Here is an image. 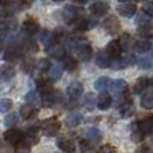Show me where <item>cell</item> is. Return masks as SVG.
I'll return each instance as SVG.
<instances>
[{"mask_svg":"<svg viewBox=\"0 0 153 153\" xmlns=\"http://www.w3.org/2000/svg\"><path fill=\"white\" fill-rule=\"evenodd\" d=\"M81 15H83V10L76 5H66L63 10V18L69 24H73L75 20L81 19Z\"/></svg>","mask_w":153,"mask_h":153,"instance_id":"6da1fadb","label":"cell"},{"mask_svg":"<svg viewBox=\"0 0 153 153\" xmlns=\"http://www.w3.org/2000/svg\"><path fill=\"white\" fill-rule=\"evenodd\" d=\"M59 130H61V122L56 118L46 120V121L43 122V132H45V134L48 136V137L56 136L59 133Z\"/></svg>","mask_w":153,"mask_h":153,"instance_id":"7a4b0ae2","label":"cell"},{"mask_svg":"<svg viewBox=\"0 0 153 153\" xmlns=\"http://www.w3.org/2000/svg\"><path fill=\"white\" fill-rule=\"evenodd\" d=\"M23 138H24V134L18 129L10 128V129L4 133V140L7 141L10 145H19V144L23 141Z\"/></svg>","mask_w":153,"mask_h":153,"instance_id":"3957f363","label":"cell"},{"mask_svg":"<svg viewBox=\"0 0 153 153\" xmlns=\"http://www.w3.org/2000/svg\"><path fill=\"white\" fill-rule=\"evenodd\" d=\"M75 48H76V54H78L79 59H81L82 62H87L91 59L93 51H91V47H90L89 43H86V42L78 43V45L75 46Z\"/></svg>","mask_w":153,"mask_h":153,"instance_id":"277c9868","label":"cell"},{"mask_svg":"<svg viewBox=\"0 0 153 153\" xmlns=\"http://www.w3.org/2000/svg\"><path fill=\"white\" fill-rule=\"evenodd\" d=\"M102 26L110 35H116L117 32L120 31V28H121V24H120L118 19L114 18V16H109V18H106L105 20H103Z\"/></svg>","mask_w":153,"mask_h":153,"instance_id":"5b68a950","label":"cell"},{"mask_svg":"<svg viewBox=\"0 0 153 153\" xmlns=\"http://www.w3.org/2000/svg\"><path fill=\"white\" fill-rule=\"evenodd\" d=\"M83 136L86 140H89L91 144H95V143H100L102 140V132L97 128H86L83 130Z\"/></svg>","mask_w":153,"mask_h":153,"instance_id":"8992f818","label":"cell"},{"mask_svg":"<svg viewBox=\"0 0 153 153\" xmlns=\"http://www.w3.org/2000/svg\"><path fill=\"white\" fill-rule=\"evenodd\" d=\"M39 40H40V43H42L46 48H50L53 45H55L56 36H55V34H54V32L48 31V30H45V31L40 32Z\"/></svg>","mask_w":153,"mask_h":153,"instance_id":"52a82bcc","label":"cell"},{"mask_svg":"<svg viewBox=\"0 0 153 153\" xmlns=\"http://www.w3.org/2000/svg\"><path fill=\"white\" fill-rule=\"evenodd\" d=\"M109 87H110V90H111L113 94L120 95V94H122V93L126 91L128 83L124 81V79H114V81H110Z\"/></svg>","mask_w":153,"mask_h":153,"instance_id":"ba28073f","label":"cell"},{"mask_svg":"<svg viewBox=\"0 0 153 153\" xmlns=\"http://www.w3.org/2000/svg\"><path fill=\"white\" fill-rule=\"evenodd\" d=\"M22 51H23V46H13V47H10L4 54V59L10 62H15L18 61L22 56Z\"/></svg>","mask_w":153,"mask_h":153,"instance_id":"9c48e42d","label":"cell"},{"mask_svg":"<svg viewBox=\"0 0 153 153\" xmlns=\"http://www.w3.org/2000/svg\"><path fill=\"white\" fill-rule=\"evenodd\" d=\"M82 93H83V85L79 81H73L71 83H69V86H67V94L71 98L81 97Z\"/></svg>","mask_w":153,"mask_h":153,"instance_id":"30bf717a","label":"cell"},{"mask_svg":"<svg viewBox=\"0 0 153 153\" xmlns=\"http://www.w3.org/2000/svg\"><path fill=\"white\" fill-rule=\"evenodd\" d=\"M90 11L95 16H103L109 12V4L103 1H97L93 5H90Z\"/></svg>","mask_w":153,"mask_h":153,"instance_id":"8fae6325","label":"cell"},{"mask_svg":"<svg viewBox=\"0 0 153 153\" xmlns=\"http://www.w3.org/2000/svg\"><path fill=\"white\" fill-rule=\"evenodd\" d=\"M95 63L98 67L101 69H106V67H110L111 63V56L109 55L106 51H100L97 54V58H95Z\"/></svg>","mask_w":153,"mask_h":153,"instance_id":"7c38bea8","label":"cell"},{"mask_svg":"<svg viewBox=\"0 0 153 153\" xmlns=\"http://www.w3.org/2000/svg\"><path fill=\"white\" fill-rule=\"evenodd\" d=\"M111 97L108 94V93L103 90V91H101V94H100V97H98V100H97V106H98V109L100 110H106V109H109L110 108V105H111Z\"/></svg>","mask_w":153,"mask_h":153,"instance_id":"4fadbf2b","label":"cell"},{"mask_svg":"<svg viewBox=\"0 0 153 153\" xmlns=\"http://www.w3.org/2000/svg\"><path fill=\"white\" fill-rule=\"evenodd\" d=\"M117 11H118L120 15L125 16V18H130L136 13V5L133 3H124V4L118 5Z\"/></svg>","mask_w":153,"mask_h":153,"instance_id":"5bb4252c","label":"cell"},{"mask_svg":"<svg viewBox=\"0 0 153 153\" xmlns=\"http://www.w3.org/2000/svg\"><path fill=\"white\" fill-rule=\"evenodd\" d=\"M121 46H120V42L118 40H111V42L108 43L106 46V53L111 56V58H117V56L121 55Z\"/></svg>","mask_w":153,"mask_h":153,"instance_id":"9a60e30c","label":"cell"},{"mask_svg":"<svg viewBox=\"0 0 153 153\" xmlns=\"http://www.w3.org/2000/svg\"><path fill=\"white\" fill-rule=\"evenodd\" d=\"M133 59H134L133 56H128V58H120V56H117V58H114V62L110 63V67H113L114 70H122L124 67L129 66L133 62Z\"/></svg>","mask_w":153,"mask_h":153,"instance_id":"2e32d148","label":"cell"},{"mask_svg":"<svg viewBox=\"0 0 153 153\" xmlns=\"http://www.w3.org/2000/svg\"><path fill=\"white\" fill-rule=\"evenodd\" d=\"M82 121H83V116H82L81 113H78V111H73V113H70L69 116L66 117V125L69 128L78 126Z\"/></svg>","mask_w":153,"mask_h":153,"instance_id":"e0dca14e","label":"cell"},{"mask_svg":"<svg viewBox=\"0 0 153 153\" xmlns=\"http://www.w3.org/2000/svg\"><path fill=\"white\" fill-rule=\"evenodd\" d=\"M16 74V70L12 66H8V65H3L0 66V79L1 81H10L12 79Z\"/></svg>","mask_w":153,"mask_h":153,"instance_id":"ac0fdd59","label":"cell"},{"mask_svg":"<svg viewBox=\"0 0 153 153\" xmlns=\"http://www.w3.org/2000/svg\"><path fill=\"white\" fill-rule=\"evenodd\" d=\"M148 86H149V79L146 76H140L136 81L134 86H133V93L134 94H141L143 91H145Z\"/></svg>","mask_w":153,"mask_h":153,"instance_id":"d6986e66","label":"cell"},{"mask_svg":"<svg viewBox=\"0 0 153 153\" xmlns=\"http://www.w3.org/2000/svg\"><path fill=\"white\" fill-rule=\"evenodd\" d=\"M23 30L28 35H34L39 31V23L36 20H34V19H27L23 23Z\"/></svg>","mask_w":153,"mask_h":153,"instance_id":"ffe728a7","label":"cell"},{"mask_svg":"<svg viewBox=\"0 0 153 153\" xmlns=\"http://www.w3.org/2000/svg\"><path fill=\"white\" fill-rule=\"evenodd\" d=\"M136 113V106L133 105L132 102H125L124 105H122V108L120 109V116L122 117V118H129V117H132L133 114Z\"/></svg>","mask_w":153,"mask_h":153,"instance_id":"44dd1931","label":"cell"},{"mask_svg":"<svg viewBox=\"0 0 153 153\" xmlns=\"http://www.w3.org/2000/svg\"><path fill=\"white\" fill-rule=\"evenodd\" d=\"M48 71V75H50L51 79H61L62 75H63V66H61V65H51L50 69L47 70Z\"/></svg>","mask_w":153,"mask_h":153,"instance_id":"7402d4cb","label":"cell"},{"mask_svg":"<svg viewBox=\"0 0 153 153\" xmlns=\"http://www.w3.org/2000/svg\"><path fill=\"white\" fill-rule=\"evenodd\" d=\"M138 126L141 128L144 134H149V132H151L153 128V116L145 117V118H143L141 121H138Z\"/></svg>","mask_w":153,"mask_h":153,"instance_id":"603a6c76","label":"cell"},{"mask_svg":"<svg viewBox=\"0 0 153 153\" xmlns=\"http://www.w3.org/2000/svg\"><path fill=\"white\" fill-rule=\"evenodd\" d=\"M137 34H138V36L144 38V39H153V24L140 26Z\"/></svg>","mask_w":153,"mask_h":153,"instance_id":"cb8c5ba5","label":"cell"},{"mask_svg":"<svg viewBox=\"0 0 153 153\" xmlns=\"http://www.w3.org/2000/svg\"><path fill=\"white\" fill-rule=\"evenodd\" d=\"M47 51L50 53V55L53 56V58H56V59H62L65 55H66V48L62 47V46L53 45L50 48H47Z\"/></svg>","mask_w":153,"mask_h":153,"instance_id":"d4e9b609","label":"cell"},{"mask_svg":"<svg viewBox=\"0 0 153 153\" xmlns=\"http://www.w3.org/2000/svg\"><path fill=\"white\" fill-rule=\"evenodd\" d=\"M26 138H27V144H30V145L36 144L38 140H39V129H38V128H30V129L27 130Z\"/></svg>","mask_w":153,"mask_h":153,"instance_id":"484cf974","label":"cell"},{"mask_svg":"<svg viewBox=\"0 0 153 153\" xmlns=\"http://www.w3.org/2000/svg\"><path fill=\"white\" fill-rule=\"evenodd\" d=\"M144 137H145V134L141 130V128L138 126V122H134L132 125V140L134 143H140V141L144 140Z\"/></svg>","mask_w":153,"mask_h":153,"instance_id":"4316f807","label":"cell"},{"mask_svg":"<svg viewBox=\"0 0 153 153\" xmlns=\"http://www.w3.org/2000/svg\"><path fill=\"white\" fill-rule=\"evenodd\" d=\"M133 47H134L136 53H141V54H143V53H146V51L151 50L152 45H151V42H149V40L143 39V40H138V42H136L134 45H133Z\"/></svg>","mask_w":153,"mask_h":153,"instance_id":"83f0119b","label":"cell"},{"mask_svg":"<svg viewBox=\"0 0 153 153\" xmlns=\"http://www.w3.org/2000/svg\"><path fill=\"white\" fill-rule=\"evenodd\" d=\"M109 83H110V78L109 76H100L94 82V87L98 91H103V90H106L109 87Z\"/></svg>","mask_w":153,"mask_h":153,"instance_id":"f1b7e54d","label":"cell"},{"mask_svg":"<svg viewBox=\"0 0 153 153\" xmlns=\"http://www.w3.org/2000/svg\"><path fill=\"white\" fill-rule=\"evenodd\" d=\"M141 106L146 110L153 109V91H149L141 97Z\"/></svg>","mask_w":153,"mask_h":153,"instance_id":"f546056e","label":"cell"},{"mask_svg":"<svg viewBox=\"0 0 153 153\" xmlns=\"http://www.w3.org/2000/svg\"><path fill=\"white\" fill-rule=\"evenodd\" d=\"M58 148L61 149V151L67 152V153L75 151V148H74V145H73V143H71L70 140H67V138H62V140H58Z\"/></svg>","mask_w":153,"mask_h":153,"instance_id":"4dcf8cb0","label":"cell"},{"mask_svg":"<svg viewBox=\"0 0 153 153\" xmlns=\"http://www.w3.org/2000/svg\"><path fill=\"white\" fill-rule=\"evenodd\" d=\"M35 113H36V111H35V109L32 108V105H31V103H28V102L20 108L22 117H23V118H26V120H28V118H31L32 116H35Z\"/></svg>","mask_w":153,"mask_h":153,"instance_id":"1f68e13d","label":"cell"},{"mask_svg":"<svg viewBox=\"0 0 153 153\" xmlns=\"http://www.w3.org/2000/svg\"><path fill=\"white\" fill-rule=\"evenodd\" d=\"M118 42H120V46H121L122 50H129L133 46V39L129 34H122Z\"/></svg>","mask_w":153,"mask_h":153,"instance_id":"d6a6232c","label":"cell"},{"mask_svg":"<svg viewBox=\"0 0 153 153\" xmlns=\"http://www.w3.org/2000/svg\"><path fill=\"white\" fill-rule=\"evenodd\" d=\"M136 65H137L138 69L141 70H151L153 67V59L151 58H138L136 61Z\"/></svg>","mask_w":153,"mask_h":153,"instance_id":"836d02e7","label":"cell"},{"mask_svg":"<svg viewBox=\"0 0 153 153\" xmlns=\"http://www.w3.org/2000/svg\"><path fill=\"white\" fill-rule=\"evenodd\" d=\"M62 59H63V67L66 70H69V71H74V70H76L78 63H76V61L74 58H71V56H69V58L63 56Z\"/></svg>","mask_w":153,"mask_h":153,"instance_id":"e575fe53","label":"cell"},{"mask_svg":"<svg viewBox=\"0 0 153 153\" xmlns=\"http://www.w3.org/2000/svg\"><path fill=\"white\" fill-rule=\"evenodd\" d=\"M18 120H19L18 113H10V114H7V117L4 118V126L5 128H12L13 125L18 124Z\"/></svg>","mask_w":153,"mask_h":153,"instance_id":"d590c367","label":"cell"},{"mask_svg":"<svg viewBox=\"0 0 153 153\" xmlns=\"http://www.w3.org/2000/svg\"><path fill=\"white\" fill-rule=\"evenodd\" d=\"M12 108V101L10 98H0V113H7Z\"/></svg>","mask_w":153,"mask_h":153,"instance_id":"8d00e7d4","label":"cell"},{"mask_svg":"<svg viewBox=\"0 0 153 153\" xmlns=\"http://www.w3.org/2000/svg\"><path fill=\"white\" fill-rule=\"evenodd\" d=\"M24 100H26V102L31 103V105H38L39 103V95L36 94V91H28L26 95H24Z\"/></svg>","mask_w":153,"mask_h":153,"instance_id":"74e56055","label":"cell"},{"mask_svg":"<svg viewBox=\"0 0 153 153\" xmlns=\"http://www.w3.org/2000/svg\"><path fill=\"white\" fill-rule=\"evenodd\" d=\"M136 23H137L138 26H146V24H152L151 16L146 15L145 12L140 13V15L137 16V19H136Z\"/></svg>","mask_w":153,"mask_h":153,"instance_id":"f35d334b","label":"cell"},{"mask_svg":"<svg viewBox=\"0 0 153 153\" xmlns=\"http://www.w3.org/2000/svg\"><path fill=\"white\" fill-rule=\"evenodd\" d=\"M82 106L86 109H89V110H91L93 106H94V97H93L91 94H87L83 97V100H82Z\"/></svg>","mask_w":153,"mask_h":153,"instance_id":"ab89813d","label":"cell"},{"mask_svg":"<svg viewBox=\"0 0 153 153\" xmlns=\"http://www.w3.org/2000/svg\"><path fill=\"white\" fill-rule=\"evenodd\" d=\"M50 61L48 59H46V58H43V59H40L39 61V63H38V70H39L40 73H45V71H47L48 69H50Z\"/></svg>","mask_w":153,"mask_h":153,"instance_id":"60d3db41","label":"cell"},{"mask_svg":"<svg viewBox=\"0 0 153 153\" xmlns=\"http://www.w3.org/2000/svg\"><path fill=\"white\" fill-rule=\"evenodd\" d=\"M143 11L146 13V15H149L151 18H153V1H148L144 4L143 7Z\"/></svg>","mask_w":153,"mask_h":153,"instance_id":"b9f144b4","label":"cell"},{"mask_svg":"<svg viewBox=\"0 0 153 153\" xmlns=\"http://www.w3.org/2000/svg\"><path fill=\"white\" fill-rule=\"evenodd\" d=\"M79 145H81V151L82 152L93 151V145H91V143H90L89 140H87V141H81V143H79Z\"/></svg>","mask_w":153,"mask_h":153,"instance_id":"7bdbcfd3","label":"cell"},{"mask_svg":"<svg viewBox=\"0 0 153 153\" xmlns=\"http://www.w3.org/2000/svg\"><path fill=\"white\" fill-rule=\"evenodd\" d=\"M100 152H101V153H116L117 149L113 148L111 145H103L102 148L100 149Z\"/></svg>","mask_w":153,"mask_h":153,"instance_id":"ee69618b","label":"cell"},{"mask_svg":"<svg viewBox=\"0 0 153 153\" xmlns=\"http://www.w3.org/2000/svg\"><path fill=\"white\" fill-rule=\"evenodd\" d=\"M7 34H8V26L5 23H3V22H0V38L5 36Z\"/></svg>","mask_w":153,"mask_h":153,"instance_id":"f6af8a7d","label":"cell"},{"mask_svg":"<svg viewBox=\"0 0 153 153\" xmlns=\"http://www.w3.org/2000/svg\"><path fill=\"white\" fill-rule=\"evenodd\" d=\"M32 67H34V62H32L31 59H30V63H28V61H27L26 63H23V66H22V69H23L26 73H30V71H31V69H32Z\"/></svg>","mask_w":153,"mask_h":153,"instance_id":"bcb514c9","label":"cell"},{"mask_svg":"<svg viewBox=\"0 0 153 153\" xmlns=\"http://www.w3.org/2000/svg\"><path fill=\"white\" fill-rule=\"evenodd\" d=\"M97 23H98L97 16H90V18L87 19V24H89L90 28H91V27H94V26H97Z\"/></svg>","mask_w":153,"mask_h":153,"instance_id":"7dc6e473","label":"cell"},{"mask_svg":"<svg viewBox=\"0 0 153 153\" xmlns=\"http://www.w3.org/2000/svg\"><path fill=\"white\" fill-rule=\"evenodd\" d=\"M73 1H74L75 4H85L87 0H73Z\"/></svg>","mask_w":153,"mask_h":153,"instance_id":"c3c4849f","label":"cell"},{"mask_svg":"<svg viewBox=\"0 0 153 153\" xmlns=\"http://www.w3.org/2000/svg\"><path fill=\"white\" fill-rule=\"evenodd\" d=\"M3 12H4V8H3V5H0V16L3 15Z\"/></svg>","mask_w":153,"mask_h":153,"instance_id":"681fc988","label":"cell"},{"mask_svg":"<svg viewBox=\"0 0 153 153\" xmlns=\"http://www.w3.org/2000/svg\"><path fill=\"white\" fill-rule=\"evenodd\" d=\"M149 136H151V138L153 140V128H152V130H151V132H149Z\"/></svg>","mask_w":153,"mask_h":153,"instance_id":"f907efd6","label":"cell"},{"mask_svg":"<svg viewBox=\"0 0 153 153\" xmlns=\"http://www.w3.org/2000/svg\"><path fill=\"white\" fill-rule=\"evenodd\" d=\"M54 1H56V3H61V1H65V0H54Z\"/></svg>","mask_w":153,"mask_h":153,"instance_id":"816d5d0a","label":"cell"},{"mask_svg":"<svg viewBox=\"0 0 153 153\" xmlns=\"http://www.w3.org/2000/svg\"><path fill=\"white\" fill-rule=\"evenodd\" d=\"M118 1H121V3H125V1H128V0H118Z\"/></svg>","mask_w":153,"mask_h":153,"instance_id":"f5cc1de1","label":"cell"},{"mask_svg":"<svg viewBox=\"0 0 153 153\" xmlns=\"http://www.w3.org/2000/svg\"><path fill=\"white\" fill-rule=\"evenodd\" d=\"M0 48H1V40H0Z\"/></svg>","mask_w":153,"mask_h":153,"instance_id":"db71d44e","label":"cell"},{"mask_svg":"<svg viewBox=\"0 0 153 153\" xmlns=\"http://www.w3.org/2000/svg\"><path fill=\"white\" fill-rule=\"evenodd\" d=\"M152 59H153V51H152Z\"/></svg>","mask_w":153,"mask_h":153,"instance_id":"11a10c76","label":"cell"}]
</instances>
